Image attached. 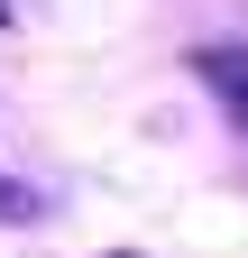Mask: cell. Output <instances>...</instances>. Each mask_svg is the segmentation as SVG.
Segmentation results:
<instances>
[{
  "mask_svg": "<svg viewBox=\"0 0 248 258\" xmlns=\"http://www.w3.org/2000/svg\"><path fill=\"white\" fill-rule=\"evenodd\" d=\"M193 74L211 83V102L248 129V46H202V55H193Z\"/></svg>",
  "mask_w": 248,
  "mask_h": 258,
  "instance_id": "1",
  "label": "cell"
},
{
  "mask_svg": "<svg viewBox=\"0 0 248 258\" xmlns=\"http://www.w3.org/2000/svg\"><path fill=\"white\" fill-rule=\"evenodd\" d=\"M28 212H37V184H10V175H0V221H28Z\"/></svg>",
  "mask_w": 248,
  "mask_h": 258,
  "instance_id": "2",
  "label": "cell"
},
{
  "mask_svg": "<svg viewBox=\"0 0 248 258\" xmlns=\"http://www.w3.org/2000/svg\"><path fill=\"white\" fill-rule=\"evenodd\" d=\"M119 258H147V249H119Z\"/></svg>",
  "mask_w": 248,
  "mask_h": 258,
  "instance_id": "3",
  "label": "cell"
}]
</instances>
